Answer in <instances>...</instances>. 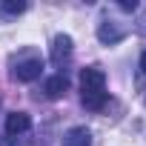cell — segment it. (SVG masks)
Instances as JSON below:
<instances>
[{"mask_svg": "<svg viewBox=\"0 0 146 146\" xmlns=\"http://www.w3.org/2000/svg\"><path fill=\"white\" fill-rule=\"evenodd\" d=\"M80 92H83L86 109H103L106 106L109 92H106V75H103V69L89 66V69L80 72Z\"/></svg>", "mask_w": 146, "mask_h": 146, "instance_id": "obj_1", "label": "cell"}, {"mask_svg": "<svg viewBox=\"0 0 146 146\" xmlns=\"http://www.w3.org/2000/svg\"><path fill=\"white\" fill-rule=\"evenodd\" d=\"M40 72H43V60H40V57H29V60L17 63L15 78H17L20 83H32V80H37V78H40Z\"/></svg>", "mask_w": 146, "mask_h": 146, "instance_id": "obj_2", "label": "cell"}, {"mask_svg": "<svg viewBox=\"0 0 146 146\" xmlns=\"http://www.w3.org/2000/svg\"><path fill=\"white\" fill-rule=\"evenodd\" d=\"M32 129V117L26 115V112H12V115H6V135H23V132H29Z\"/></svg>", "mask_w": 146, "mask_h": 146, "instance_id": "obj_3", "label": "cell"}, {"mask_svg": "<svg viewBox=\"0 0 146 146\" xmlns=\"http://www.w3.org/2000/svg\"><path fill=\"white\" fill-rule=\"evenodd\" d=\"M63 146H92V135L86 126H75L63 135Z\"/></svg>", "mask_w": 146, "mask_h": 146, "instance_id": "obj_4", "label": "cell"}, {"mask_svg": "<svg viewBox=\"0 0 146 146\" xmlns=\"http://www.w3.org/2000/svg\"><path fill=\"white\" fill-rule=\"evenodd\" d=\"M72 54V37L69 35H57L54 37V43H52V60H63V57H69Z\"/></svg>", "mask_w": 146, "mask_h": 146, "instance_id": "obj_5", "label": "cell"}, {"mask_svg": "<svg viewBox=\"0 0 146 146\" xmlns=\"http://www.w3.org/2000/svg\"><path fill=\"white\" fill-rule=\"evenodd\" d=\"M66 89H69V80H66L63 75H52V78L46 80V95H49V98H63Z\"/></svg>", "mask_w": 146, "mask_h": 146, "instance_id": "obj_6", "label": "cell"}, {"mask_svg": "<svg viewBox=\"0 0 146 146\" xmlns=\"http://www.w3.org/2000/svg\"><path fill=\"white\" fill-rule=\"evenodd\" d=\"M120 37H123L120 29H115L112 23H100V29H98V40H100V43H115V40H120Z\"/></svg>", "mask_w": 146, "mask_h": 146, "instance_id": "obj_7", "label": "cell"}, {"mask_svg": "<svg viewBox=\"0 0 146 146\" xmlns=\"http://www.w3.org/2000/svg\"><path fill=\"white\" fill-rule=\"evenodd\" d=\"M3 12H6V15H20V12H26V0H3Z\"/></svg>", "mask_w": 146, "mask_h": 146, "instance_id": "obj_8", "label": "cell"}, {"mask_svg": "<svg viewBox=\"0 0 146 146\" xmlns=\"http://www.w3.org/2000/svg\"><path fill=\"white\" fill-rule=\"evenodd\" d=\"M117 6H120L123 12H135V9H137V0H120Z\"/></svg>", "mask_w": 146, "mask_h": 146, "instance_id": "obj_9", "label": "cell"}, {"mask_svg": "<svg viewBox=\"0 0 146 146\" xmlns=\"http://www.w3.org/2000/svg\"><path fill=\"white\" fill-rule=\"evenodd\" d=\"M140 72H143V75H146V52L140 54Z\"/></svg>", "mask_w": 146, "mask_h": 146, "instance_id": "obj_10", "label": "cell"}]
</instances>
